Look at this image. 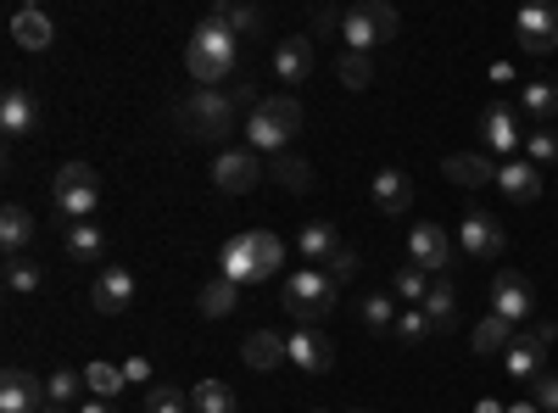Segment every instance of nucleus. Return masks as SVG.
<instances>
[{"mask_svg": "<svg viewBox=\"0 0 558 413\" xmlns=\"http://www.w3.org/2000/svg\"><path fill=\"white\" fill-rule=\"evenodd\" d=\"M279 263H286V241L274 229H241L218 246V274L235 286H257V280H274Z\"/></svg>", "mask_w": 558, "mask_h": 413, "instance_id": "obj_1", "label": "nucleus"}, {"mask_svg": "<svg viewBox=\"0 0 558 413\" xmlns=\"http://www.w3.org/2000/svg\"><path fill=\"white\" fill-rule=\"evenodd\" d=\"M302 134V101L296 96H263L246 118V151H268V157H286L291 141Z\"/></svg>", "mask_w": 558, "mask_h": 413, "instance_id": "obj_2", "label": "nucleus"}, {"mask_svg": "<svg viewBox=\"0 0 558 413\" xmlns=\"http://www.w3.org/2000/svg\"><path fill=\"white\" fill-rule=\"evenodd\" d=\"M235 62H241V39L229 34V28H218L213 17H202L196 34H191V45H184V68H191V78L202 89H218L229 73H235Z\"/></svg>", "mask_w": 558, "mask_h": 413, "instance_id": "obj_3", "label": "nucleus"}, {"mask_svg": "<svg viewBox=\"0 0 558 413\" xmlns=\"http://www.w3.org/2000/svg\"><path fill=\"white\" fill-rule=\"evenodd\" d=\"M235 96L229 89H191V96L179 101V134H191V141H229L235 134Z\"/></svg>", "mask_w": 558, "mask_h": 413, "instance_id": "obj_4", "label": "nucleus"}, {"mask_svg": "<svg viewBox=\"0 0 558 413\" xmlns=\"http://www.w3.org/2000/svg\"><path fill=\"white\" fill-rule=\"evenodd\" d=\"M402 28V17L386 7V0H357V7L341 12V45L352 57H375L380 45H391Z\"/></svg>", "mask_w": 558, "mask_h": 413, "instance_id": "obj_5", "label": "nucleus"}, {"mask_svg": "<svg viewBox=\"0 0 558 413\" xmlns=\"http://www.w3.org/2000/svg\"><path fill=\"white\" fill-rule=\"evenodd\" d=\"M279 302H286V313L296 318V325H324L341 302V286L324 268H296L286 280V291H279Z\"/></svg>", "mask_w": 558, "mask_h": 413, "instance_id": "obj_6", "label": "nucleus"}, {"mask_svg": "<svg viewBox=\"0 0 558 413\" xmlns=\"http://www.w3.org/2000/svg\"><path fill=\"white\" fill-rule=\"evenodd\" d=\"M51 202H57V212H62L68 223H84L89 212L101 207V173L89 168V162H68V168H57V179H51Z\"/></svg>", "mask_w": 558, "mask_h": 413, "instance_id": "obj_7", "label": "nucleus"}, {"mask_svg": "<svg viewBox=\"0 0 558 413\" xmlns=\"http://www.w3.org/2000/svg\"><path fill=\"white\" fill-rule=\"evenodd\" d=\"M558 341V325H547V318H536V325L525 336H514V347L502 352V369L514 380H542L547 375V352Z\"/></svg>", "mask_w": 558, "mask_h": 413, "instance_id": "obj_8", "label": "nucleus"}, {"mask_svg": "<svg viewBox=\"0 0 558 413\" xmlns=\"http://www.w3.org/2000/svg\"><path fill=\"white\" fill-rule=\"evenodd\" d=\"M486 313L508 318V325H531V313H536V291L525 286V274L497 268V274H492V291H486Z\"/></svg>", "mask_w": 558, "mask_h": 413, "instance_id": "obj_9", "label": "nucleus"}, {"mask_svg": "<svg viewBox=\"0 0 558 413\" xmlns=\"http://www.w3.org/2000/svg\"><path fill=\"white\" fill-rule=\"evenodd\" d=\"M408 263H413L418 274H430V280H447V268H452L447 229H441V223H413V229H408Z\"/></svg>", "mask_w": 558, "mask_h": 413, "instance_id": "obj_10", "label": "nucleus"}, {"mask_svg": "<svg viewBox=\"0 0 558 413\" xmlns=\"http://www.w3.org/2000/svg\"><path fill=\"white\" fill-rule=\"evenodd\" d=\"M481 146L486 157H508L514 162V151L525 146V129H520V107H508V101H492L481 112Z\"/></svg>", "mask_w": 558, "mask_h": 413, "instance_id": "obj_11", "label": "nucleus"}, {"mask_svg": "<svg viewBox=\"0 0 558 413\" xmlns=\"http://www.w3.org/2000/svg\"><path fill=\"white\" fill-rule=\"evenodd\" d=\"M268 179V168L257 162V151H218L213 157V185L223 191V196H246V191H257Z\"/></svg>", "mask_w": 558, "mask_h": 413, "instance_id": "obj_12", "label": "nucleus"}, {"mask_svg": "<svg viewBox=\"0 0 558 413\" xmlns=\"http://www.w3.org/2000/svg\"><path fill=\"white\" fill-rule=\"evenodd\" d=\"M458 246L470 252V257H502L508 235H502V223L486 207H470V212L458 218Z\"/></svg>", "mask_w": 558, "mask_h": 413, "instance_id": "obj_13", "label": "nucleus"}, {"mask_svg": "<svg viewBox=\"0 0 558 413\" xmlns=\"http://www.w3.org/2000/svg\"><path fill=\"white\" fill-rule=\"evenodd\" d=\"M34 129H39V101H34V89L7 84V89H0V134H7V141H28Z\"/></svg>", "mask_w": 558, "mask_h": 413, "instance_id": "obj_14", "label": "nucleus"}, {"mask_svg": "<svg viewBox=\"0 0 558 413\" xmlns=\"http://www.w3.org/2000/svg\"><path fill=\"white\" fill-rule=\"evenodd\" d=\"M291 363L302 375H330L336 369V341L324 336L318 325H296V336H291Z\"/></svg>", "mask_w": 558, "mask_h": 413, "instance_id": "obj_15", "label": "nucleus"}, {"mask_svg": "<svg viewBox=\"0 0 558 413\" xmlns=\"http://www.w3.org/2000/svg\"><path fill=\"white\" fill-rule=\"evenodd\" d=\"M514 34L531 57H553L558 51V7H525L514 17Z\"/></svg>", "mask_w": 558, "mask_h": 413, "instance_id": "obj_16", "label": "nucleus"}, {"mask_svg": "<svg viewBox=\"0 0 558 413\" xmlns=\"http://www.w3.org/2000/svg\"><path fill=\"white\" fill-rule=\"evenodd\" d=\"M45 402H51L45 397V380H34L23 363H12V369L0 375V413H39Z\"/></svg>", "mask_w": 558, "mask_h": 413, "instance_id": "obj_17", "label": "nucleus"}, {"mask_svg": "<svg viewBox=\"0 0 558 413\" xmlns=\"http://www.w3.org/2000/svg\"><path fill=\"white\" fill-rule=\"evenodd\" d=\"M307 73H313V34L279 39V45H274V78L286 84V89H296Z\"/></svg>", "mask_w": 558, "mask_h": 413, "instance_id": "obj_18", "label": "nucleus"}, {"mask_svg": "<svg viewBox=\"0 0 558 413\" xmlns=\"http://www.w3.org/2000/svg\"><path fill=\"white\" fill-rule=\"evenodd\" d=\"M542 185H547V179H542V168H536L531 157H514V162L497 168V191H502L508 202H520V207H531V202L542 196Z\"/></svg>", "mask_w": 558, "mask_h": 413, "instance_id": "obj_19", "label": "nucleus"}, {"mask_svg": "<svg viewBox=\"0 0 558 413\" xmlns=\"http://www.w3.org/2000/svg\"><path fill=\"white\" fill-rule=\"evenodd\" d=\"M129 302H134V274L129 268H101L96 286H89V307L112 318V313H129Z\"/></svg>", "mask_w": 558, "mask_h": 413, "instance_id": "obj_20", "label": "nucleus"}, {"mask_svg": "<svg viewBox=\"0 0 558 413\" xmlns=\"http://www.w3.org/2000/svg\"><path fill=\"white\" fill-rule=\"evenodd\" d=\"M241 363H246V369H257V375L279 369V363H291V336H279V330H252V336L241 341Z\"/></svg>", "mask_w": 558, "mask_h": 413, "instance_id": "obj_21", "label": "nucleus"}, {"mask_svg": "<svg viewBox=\"0 0 558 413\" xmlns=\"http://www.w3.org/2000/svg\"><path fill=\"white\" fill-rule=\"evenodd\" d=\"M497 168H502V162H492L486 151H452V157L441 162V173L452 179V185H463V191H486V185H497Z\"/></svg>", "mask_w": 558, "mask_h": 413, "instance_id": "obj_22", "label": "nucleus"}, {"mask_svg": "<svg viewBox=\"0 0 558 413\" xmlns=\"http://www.w3.org/2000/svg\"><path fill=\"white\" fill-rule=\"evenodd\" d=\"M12 45H23V51H51V45H57V23L51 17H45L39 7H17L12 12Z\"/></svg>", "mask_w": 558, "mask_h": 413, "instance_id": "obj_23", "label": "nucleus"}, {"mask_svg": "<svg viewBox=\"0 0 558 413\" xmlns=\"http://www.w3.org/2000/svg\"><path fill=\"white\" fill-rule=\"evenodd\" d=\"M296 252H302V268H324L336 252H341V235H336V223L330 218H313L302 223V235H296Z\"/></svg>", "mask_w": 558, "mask_h": 413, "instance_id": "obj_24", "label": "nucleus"}, {"mask_svg": "<svg viewBox=\"0 0 558 413\" xmlns=\"http://www.w3.org/2000/svg\"><path fill=\"white\" fill-rule=\"evenodd\" d=\"M368 196H375V207H380V212H391V218H397V212H408V207H413V179H408L402 168H380V173H375V185H368Z\"/></svg>", "mask_w": 558, "mask_h": 413, "instance_id": "obj_25", "label": "nucleus"}, {"mask_svg": "<svg viewBox=\"0 0 558 413\" xmlns=\"http://www.w3.org/2000/svg\"><path fill=\"white\" fill-rule=\"evenodd\" d=\"M34 212L28 207H0V246H7V257H23L34 246Z\"/></svg>", "mask_w": 558, "mask_h": 413, "instance_id": "obj_26", "label": "nucleus"}, {"mask_svg": "<svg viewBox=\"0 0 558 413\" xmlns=\"http://www.w3.org/2000/svg\"><path fill=\"white\" fill-rule=\"evenodd\" d=\"M520 112L536 118V129H547V123L558 118V84H553V78H531V84L520 89Z\"/></svg>", "mask_w": 558, "mask_h": 413, "instance_id": "obj_27", "label": "nucleus"}, {"mask_svg": "<svg viewBox=\"0 0 558 413\" xmlns=\"http://www.w3.org/2000/svg\"><path fill=\"white\" fill-rule=\"evenodd\" d=\"M68 257L73 263H101L107 257V229L101 223H68Z\"/></svg>", "mask_w": 558, "mask_h": 413, "instance_id": "obj_28", "label": "nucleus"}, {"mask_svg": "<svg viewBox=\"0 0 558 413\" xmlns=\"http://www.w3.org/2000/svg\"><path fill=\"white\" fill-rule=\"evenodd\" d=\"M514 336H520V330H514V325H508V318H497V313H486V318H481V325H475V336H470V341H475V352H481V357H502L508 347H514Z\"/></svg>", "mask_w": 558, "mask_h": 413, "instance_id": "obj_29", "label": "nucleus"}, {"mask_svg": "<svg viewBox=\"0 0 558 413\" xmlns=\"http://www.w3.org/2000/svg\"><path fill=\"white\" fill-rule=\"evenodd\" d=\"M425 318H430V330H436V336H447V330L458 325V291H452V280H436V286H430V296H425Z\"/></svg>", "mask_w": 558, "mask_h": 413, "instance_id": "obj_30", "label": "nucleus"}, {"mask_svg": "<svg viewBox=\"0 0 558 413\" xmlns=\"http://www.w3.org/2000/svg\"><path fill=\"white\" fill-rule=\"evenodd\" d=\"M218 28H229V34H235V39H246V34H257L263 28V12L257 7H235V0H218V7L207 12Z\"/></svg>", "mask_w": 558, "mask_h": 413, "instance_id": "obj_31", "label": "nucleus"}, {"mask_svg": "<svg viewBox=\"0 0 558 413\" xmlns=\"http://www.w3.org/2000/svg\"><path fill=\"white\" fill-rule=\"evenodd\" d=\"M268 179H274V185H279V191H291V196H302V191H313V168H307L302 157H291V151L268 162Z\"/></svg>", "mask_w": 558, "mask_h": 413, "instance_id": "obj_32", "label": "nucleus"}, {"mask_svg": "<svg viewBox=\"0 0 558 413\" xmlns=\"http://www.w3.org/2000/svg\"><path fill=\"white\" fill-rule=\"evenodd\" d=\"M196 302H202L207 318H229V313H235V302H241V286H235V280H223V274H213Z\"/></svg>", "mask_w": 558, "mask_h": 413, "instance_id": "obj_33", "label": "nucleus"}, {"mask_svg": "<svg viewBox=\"0 0 558 413\" xmlns=\"http://www.w3.org/2000/svg\"><path fill=\"white\" fill-rule=\"evenodd\" d=\"M191 408H196V413H241V397L229 391L223 380H202V386L191 391Z\"/></svg>", "mask_w": 558, "mask_h": 413, "instance_id": "obj_34", "label": "nucleus"}, {"mask_svg": "<svg viewBox=\"0 0 558 413\" xmlns=\"http://www.w3.org/2000/svg\"><path fill=\"white\" fill-rule=\"evenodd\" d=\"M357 318H363L368 330H397V302H391L386 291H375V296L357 302Z\"/></svg>", "mask_w": 558, "mask_h": 413, "instance_id": "obj_35", "label": "nucleus"}, {"mask_svg": "<svg viewBox=\"0 0 558 413\" xmlns=\"http://www.w3.org/2000/svg\"><path fill=\"white\" fill-rule=\"evenodd\" d=\"M84 391H96V397H118L123 391V369L118 363H84Z\"/></svg>", "mask_w": 558, "mask_h": 413, "instance_id": "obj_36", "label": "nucleus"}, {"mask_svg": "<svg viewBox=\"0 0 558 413\" xmlns=\"http://www.w3.org/2000/svg\"><path fill=\"white\" fill-rule=\"evenodd\" d=\"M140 413H196V408H191V391H179V386H151L146 402H140Z\"/></svg>", "mask_w": 558, "mask_h": 413, "instance_id": "obj_37", "label": "nucleus"}, {"mask_svg": "<svg viewBox=\"0 0 558 413\" xmlns=\"http://www.w3.org/2000/svg\"><path fill=\"white\" fill-rule=\"evenodd\" d=\"M430 274H418L413 263L408 268H397V302H408V307H425V296H430Z\"/></svg>", "mask_w": 558, "mask_h": 413, "instance_id": "obj_38", "label": "nucleus"}, {"mask_svg": "<svg viewBox=\"0 0 558 413\" xmlns=\"http://www.w3.org/2000/svg\"><path fill=\"white\" fill-rule=\"evenodd\" d=\"M402 347H418V341H430L436 330H430V318H425V307H402L397 313V330H391Z\"/></svg>", "mask_w": 558, "mask_h": 413, "instance_id": "obj_39", "label": "nucleus"}, {"mask_svg": "<svg viewBox=\"0 0 558 413\" xmlns=\"http://www.w3.org/2000/svg\"><path fill=\"white\" fill-rule=\"evenodd\" d=\"M7 291L12 296H34L39 291V268L28 257H7Z\"/></svg>", "mask_w": 558, "mask_h": 413, "instance_id": "obj_40", "label": "nucleus"}, {"mask_svg": "<svg viewBox=\"0 0 558 413\" xmlns=\"http://www.w3.org/2000/svg\"><path fill=\"white\" fill-rule=\"evenodd\" d=\"M525 157H531L536 168H547V162H558V123H547V129H536V134H525Z\"/></svg>", "mask_w": 558, "mask_h": 413, "instance_id": "obj_41", "label": "nucleus"}, {"mask_svg": "<svg viewBox=\"0 0 558 413\" xmlns=\"http://www.w3.org/2000/svg\"><path fill=\"white\" fill-rule=\"evenodd\" d=\"M78 386H84L78 369H57L51 380H45V397H51V408H68V402H78Z\"/></svg>", "mask_w": 558, "mask_h": 413, "instance_id": "obj_42", "label": "nucleus"}, {"mask_svg": "<svg viewBox=\"0 0 558 413\" xmlns=\"http://www.w3.org/2000/svg\"><path fill=\"white\" fill-rule=\"evenodd\" d=\"M341 84H347V89H368V84H375V57L341 51Z\"/></svg>", "mask_w": 558, "mask_h": 413, "instance_id": "obj_43", "label": "nucleus"}, {"mask_svg": "<svg viewBox=\"0 0 558 413\" xmlns=\"http://www.w3.org/2000/svg\"><path fill=\"white\" fill-rule=\"evenodd\" d=\"M531 402L542 408V413H558V375L547 369L542 380H531Z\"/></svg>", "mask_w": 558, "mask_h": 413, "instance_id": "obj_44", "label": "nucleus"}, {"mask_svg": "<svg viewBox=\"0 0 558 413\" xmlns=\"http://www.w3.org/2000/svg\"><path fill=\"white\" fill-rule=\"evenodd\" d=\"M324 274H330L336 286H341V280H352V274H357V252H352V246H341L330 263H324Z\"/></svg>", "mask_w": 558, "mask_h": 413, "instance_id": "obj_45", "label": "nucleus"}, {"mask_svg": "<svg viewBox=\"0 0 558 413\" xmlns=\"http://www.w3.org/2000/svg\"><path fill=\"white\" fill-rule=\"evenodd\" d=\"M123 380H129V386H146V380H151V363H146V357H123Z\"/></svg>", "mask_w": 558, "mask_h": 413, "instance_id": "obj_46", "label": "nucleus"}, {"mask_svg": "<svg viewBox=\"0 0 558 413\" xmlns=\"http://www.w3.org/2000/svg\"><path fill=\"white\" fill-rule=\"evenodd\" d=\"M313 34H341V12L336 7H318L313 12Z\"/></svg>", "mask_w": 558, "mask_h": 413, "instance_id": "obj_47", "label": "nucleus"}, {"mask_svg": "<svg viewBox=\"0 0 558 413\" xmlns=\"http://www.w3.org/2000/svg\"><path fill=\"white\" fill-rule=\"evenodd\" d=\"M492 84H514V68H508V62H492Z\"/></svg>", "mask_w": 558, "mask_h": 413, "instance_id": "obj_48", "label": "nucleus"}, {"mask_svg": "<svg viewBox=\"0 0 558 413\" xmlns=\"http://www.w3.org/2000/svg\"><path fill=\"white\" fill-rule=\"evenodd\" d=\"M78 413H118V408L107 397H96V402H78Z\"/></svg>", "mask_w": 558, "mask_h": 413, "instance_id": "obj_49", "label": "nucleus"}, {"mask_svg": "<svg viewBox=\"0 0 558 413\" xmlns=\"http://www.w3.org/2000/svg\"><path fill=\"white\" fill-rule=\"evenodd\" d=\"M508 413H542L536 402H514V408H508Z\"/></svg>", "mask_w": 558, "mask_h": 413, "instance_id": "obj_50", "label": "nucleus"}, {"mask_svg": "<svg viewBox=\"0 0 558 413\" xmlns=\"http://www.w3.org/2000/svg\"><path fill=\"white\" fill-rule=\"evenodd\" d=\"M39 413H78V408H51V402H45V408H39Z\"/></svg>", "mask_w": 558, "mask_h": 413, "instance_id": "obj_51", "label": "nucleus"}, {"mask_svg": "<svg viewBox=\"0 0 558 413\" xmlns=\"http://www.w3.org/2000/svg\"><path fill=\"white\" fill-rule=\"evenodd\" d=\"M475 413H502V408H497V402H481V408H475Z\"/></svg>", "mask_w": 558, "mask_h": 413, "instance_id": "obj_52", "label": "nucleus"}, {"mask_svg": "<svg viewBox=\"0 0 558 413\" xmlns=\"http://www.w3.org/2000/svg\"><path fill=\"white\" fill-rule=\"evenodd\" d=\"M347 413H375V408H347Z\"/></svg>", "mask_w": 558, "mask_h": 413, "instance_id": "obj_53", "label": "nucleus"}, {"mask_svg": "<svg viewBox=\"0 0 558 413\" xmlns=\"http://www.w3.org/2000/svg\"><path fill=\"white\" fill-rule=\"evenodd\" d=\"M553 185H558V179H553Z\"/></svg>", "mask_w": 558, "mask_h": 413, "instance_id": "obj_54", "label": "nucleus"}]
</instances>
